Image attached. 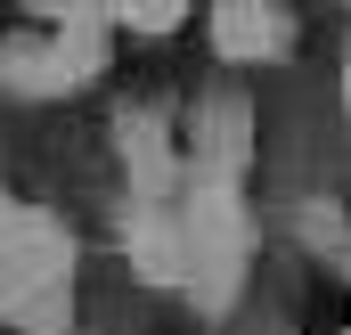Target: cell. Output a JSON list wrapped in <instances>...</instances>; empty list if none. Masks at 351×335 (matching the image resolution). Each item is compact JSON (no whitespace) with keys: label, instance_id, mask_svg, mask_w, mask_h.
Masks as SVG:
<instances>
[{"label":"cell","instance_id":"obj_1","mask_svg":"<svg viewBox=\"0 0 351 335\" xmlns=\"http://www.w3.org/2000/svg\"><path fill=\"white\" fill-rule=\"evenodd\" d=\"M213 41H221L229 66H262V58H286L294 49V16H278V8H221L213 16Z\"/></svg>","mask_w":351,"mask_h":335},{"label":"cell","instance_id":"obj_2","mask_svg":"<svg viewBox=\"0 0 351 335\" xmlns=\"http://www.w3.org/2000/svg\"><path fill=\"white\" fill-rule=\"evenodd\" d=\"M343 115H351V58H343Z\"/></svg>","mask_w":351,"mask_h":335}]
</instances>
